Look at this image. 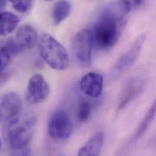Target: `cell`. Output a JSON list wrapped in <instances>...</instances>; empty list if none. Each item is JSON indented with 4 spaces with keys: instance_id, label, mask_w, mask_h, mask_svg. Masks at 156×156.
I'll use <instances>...</instances> for the list:
<instances>
[{
    "instance_id": "3957f363",
    "label": "cell",
    "mask_w": 156,
    "mask_h": 156,
    "mask_svg": "<svg viewBox=\"0 0 156 156\" xmlns=\"http://www.w3.org/2000/svg\"><path fill=\"white\" fill-rule=\"evenodd\" d=\"M38 48L40 57L51 68L63 71L68 68L69 57L65 48L51 35H41Z\"/></svg>"
},
{
    "instance_id": "e0dca14e",
    "label": "cell",
    "mask_w": 156,
    "mask_h": 156,
    "mask_svg": "<svg viewBox=\"0 0 156 156\" xmlns=\"http://www.w3.org/2000/svg\"><path fill=\"white\" fill-rule=\"evenodd\" d=\"M92 105L89 100L86 98L80 100L78 104L77 119L80 122L87 121L92 113Z\"/></svg>"
},
{
    "instance_id": "8fae6325",
    "label": "cell",
    "mask_w": 156,
    "mask_h": 156,
    "mask_svg": "<svg viewBox=\"0 0 156 156\" xmlns=\"http://www.w3.org/2000/svg\"><path fill=\"white\" fill-rule=\"evenodd\" d=\"M145 81L142 78L134 77L130 79L126 83L119 103V109H122L131 101L137 98L143 91Z\"/></svg>"
},
{
    "instance_id": "9c48e42d",
    "label": "cell",
    "mask_w": 156,
    "mask_h": 156,
    "mask_svg": "<svg viewBox=\"0 0 156 156\" xmlns=\"http://www.w3.org/2000/svg\"><path fill=\"white\" fill-rule=\"evenodd\" d=\"M145 40L146 35H140L136 40L131 48L118 60L115 66V69L117 72L122 73L134 63L140 54Z\"/></svg>"
},
{
    "instance_id": "9a60e30c",
    "label": "cell",
    "mask_w": 156,
    "mask_h": 156,
    "mask_svg": "<svg viewBox=\"0 0 156 156\" xmlns=\"http://www.w3.org/2000/svg\"><path fill=\"white\" fill-rule=\"evenodd\" d=\"M71 5L66 0L57 1L53 8L52 20L55 24L58 25L64 21L69 15Z\"/></svg>"
},
{
    "instance_id": "ffe728a7",
    "label": "cell",
    "mask_w": 156,
    "mask_h": 156,
    "mask_svg": "<svg viewBox=\"0 0 156 156\" xmlns=\"http://www.w3.org/2000/svg\"><path fill=\"white\" fill-rule=\"evenodd\" d=\"M6 0H0V11L2 10L5 6Z\"/></svg>"
},
{
    "instance_id": "ac0fdd59",
    "label": "cell",
    "mask_w": 156,
    "mask_h": 156,
    "mask_svg": "<svg viewBox=\"0 0 156 156\" xmlns=\"http://www.w3.org/2000/svg\"><path fill=\"white\" fill-rule=\"evenodd\" d=\"M13 8L22 13L29 12L32 5V0H9Z\"/></svg>"
},
{
    "instance_id": "44dd1931",
    "label": "cell",
    "mask_w": 156,
    "mask_h": 156,
    "mask_svg": "<svg viewBox=\"0 0 156 156\" xmlns=\"http://www.w3.org/2000/svg\"><path fill=\"white\" fill-rule=\"evenodd\" d=\"M44 1H52V0H44Z\"/></svg>"
},
{
    "instance_id": "7a4b0ae2",
    "label": "cell",
    "mask_w": 156,
    "mask_h": 156,
    "mask_svg": "<svg viewBox=\"0 0 156 156\" xmlns=\"http://www.w3.org/2000/svg\"><path fill=\"white\" fill-rule=\"evenodd\" d=\"M35 120L33 118L21 122L20 118L5 123L2 130L4 139L16 151H24L32 140Z\"/></svg>"
},
{
    "instance_id": "30bf717a",
    "label": "cell",
    "mask_w": 156,
    "mask_h": 156,
    "mask_svg": "<svg viewBox=\"0 0 156 156\" xmlns=\"http://www.w3.org/2000/svg\"><path fill=\"white\" fill-rule=\"evenodd\" d=\"M103 77L96 73H89L84 75L80 81L81 90L87 96L98 98L102 93Z\"/></svg>"
},
{
    "instance_id": "7402d4cb",
    "label": "cell",
    "mask_w": 156,
    "mask_h": 156,
    "mask_svg": "<svg viewBox=\"0 0 156 156\" xmlns=\"http://www.w3.org/2000/svg\"><path fill=\"white\" fill-rule=\"evenodd\" d=\"M1 140H0V148H1Z\"/></svg>"
},
{
    "instance_id": "7c38bea8",
    "label": "cell",
    "mask_w": 156,
    "mask_h": 156,
    "mask_svg": "<svg viewBox=\"0 0 156 156\" xmlns=\"http://www.w3.org/2000/svg\"><path fill=\"white\" fill-rule=\"evenodd\" d=\"M14 38L23 50L32 49L38 41L37 32L28 24L23 25L18 28Z\"/></svg>"
},
{
    "instance_id": "d6986e66",
    "label": "cell",
    "mask_w": 156,
    "mask_h": 156,
    "mask_svg": "<svg viewBox=\"0 0 156 156\" xmlns=\"http://www.w3.org/2000/svg\"><path fill=\"white\" fill-rule=\"evenodd\" d=\"M124 10L128 13L140 8L144 4V0H121Z\"/></svg>"
},
{
    "instance_id": "52a82bcc",
    "label": "cell",
    "mask_w": 156,
    "mask_h": 156,
    "mask_svg": "<svg viewBox=\"0 0 156 156\" xmlns=\"http://www.w3.org/2000/svg\"><path fill=\"white\" fill-rule=\"evenodd\" d=\"M22 110V101L15 92L6 94L0 101V120L8 122L19 118Z\"/></svg>"
},
{
    "instance_id": "5b68a950",
    "label": "cell",
    "mask_w": 156,
    "mask_h": 156,
    "mask_svg": "<svg viewBox=\"0 0 156 156\" xmlns=\"http://www.w3.org/2000/svg\"><path fill=\"white\" fill-rule=\"evenodd\" d=\"M93 38L89 29H82L78 32L73 40V50L78 64L88 68L91 64Z\"/></svg>"
},
{
    "instance_id": "6da1fadb",
    "label": "cell",
    "mask_w": 156,
    "mask_h": 156,
    "mask_svg": "<svg viewBox=\"0 0 156 156\" xmlns=\"http://www.w3.org/2000/svg\"><path fill=\"white\" fill-rule=\"evenodd\" d=\"M126 13L121 4L110 5L101 12L92 32L99 49H109L117 42L126 23Z\"/></svg>"
},
{
    "instance_id": "4fadbf2b",
    "label": "cell",
    "mask_w": 156,
    "mask_h": 156,
    "mask_svg": "<svg viewBox=\"0 0 156 156\" xmlns=\"http://www.w3.org/2000/svg\"><path fill=\"white\" fill-rule=\"evenodd\" d=\"M104 142V134L101 131L95 133L79 150L78 156H97L101 153Z\"/></svg>"
},
{
    "instance_id": "5bb4252c",
    "label": "cell",
    "mask_w": 156,
    "mask_h": 156,
    "mask_svg": "<svg viewBox=\"0 0 156 156\" xmlns=\"http://www.w3.org/2000/svg\"><path fill=\"white\" fill-rule=\"evenodd\" d=\"M20 23L19 18L9 12L0 13V36L4 37L12 33Z\"/></svg>"
},
{
    "instance_id": "277c9868",
    "label": "cell",
    "mask_w": 156,
    "mask_h": 156,
    "mask_svg": "<svg viewBox=\"0 0 156 156\" xmlns=\"http://www.w3.org/2000/svg\"><path fill=\"white\" fill-rule=\"evenodd\" d=\"M73 131V124L69 114L63 109L54 111L49 117L48 133L54 140L68 139Z\"/></svg>"
},
{
    "instance_id": "ba28073f",
    "label": "cell",
    "mask_w": 156,
    "mask_h": 156,
    "mask_svg": "<svg viewBox=\"0 0 156 156\" xmlns=\"http://www.w3.org/2000/svg\"><path fill=\"white\" fill-rule=\"evenodd\" d=\"M23 51L15 38H9L0 40V83L5 81L7 78L5 70L11 57Z\"/></svg>"
},
{
    "instance_id": "2e32d148",
    "label": "cell",
    "mask_w": 156,
    "mask_h": 156,
    "mask_svg": "<svg viewBox=\"0 0 156 156\" xmlns=\"http://www.w3.org/2000/svg\"><path fill=\"white\" fill-rule=\"evenodd\" d=\"M156 100L153 102V105L149 109L148 111L147 112V114L144 120H142V123H140V126H139L137 132L136 133L135 135L134 136L133 138V142H135L137 140L139 139L140 137H142L146 131H147L148 128H149L150 124L154 120L155 116H156Z\"/></svg>"
},
{
    "instance_id": "8992f818",
    "label": "cell",
    "mask_w": 156,
    "mask_h": 156,
    "mask_svg": "<svg viewBox=\"0 0 156 156\" xmlns=\"http://www.w3.org/2000/svg\"><path fill=\"white\" fill-rule=\"evenodd\" d=\"M50 93V87L43 76L36 74L29 79L27 86L26 98L32 105L44 101Z\"/></svg>"
}]
</instances>
